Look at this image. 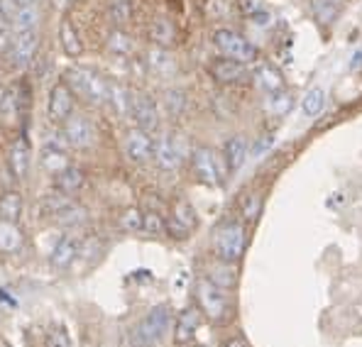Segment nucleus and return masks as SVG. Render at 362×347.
Returning <instances> with one entry per match:
<instances>
[{
	"instance_id": "28",
	"label": "nucleus",
	"mask_w": 362,
	"mask_h": 347,
	"mask_svg": "<svg viewBox=\"0 0 362 347\" xmlns=\"http://www.w3.org/2000/svg\"><path fill=\"white\" fill-rule=\"evenodd\" d=\"M40 164H42V169H45L47 174H52V176L62 174L66 167H71V162H69V154L64 152V149H54V147L42 149Z\"/></svg>"
},
{
	"instance_id": "11",
	"label": "nucleus",
	"mask_w": 362,
	"mask_h": 347,
	"mask_svg": "<svg viewBox=\"0 0 362 347\" xmlns=\"http://www.w3.org/2000/svg\"><path fill=\"white\" fill-rule=\"evenodd\" d=\"M37 52H40V32H20V35L13 37L8 49V61L13 69H25L35 61Z\"/></svg>"
},
{
	"instance_id": "4",
	"label": "nucleus",
	"mask_w": 362,
	"mask_h": 347,
	"mask_svg": "<svg viewBox=\"0 0 362 347\" xmlns=\"http://www.w3.org/2000/svg\"><path fill=\"white\" fill-rule=\"evenodd\" d=\"M213 45L216 49L221 52V57H228V59H238L243 64H255L259 57V49L252 45L240 32L230 30V28H221L213 32Z\"/></svg>"
},
{
	"instance_id": "14",
	"label": "nucleus",
	"mask_w": 362,
	"mask_h": 347,
	"mask_svg": "<svg viewBox=\"0 0 362 347\" xmlns=\"http://www.w3.org/2000/svg\"><path fill=\"white\" fill-rule=\"evenodd\" d=\"M64 135L74 149H88L95 145V127L86 115L74 113L69 120H64Z\"/></svg>"
},
{
	"instance_id": "17",
	"label": "nucleus",
	"mask_w": 362,
	"mask_h": 347,
	"mask_svg": "<svg viewBox=\"0 0 362 347\" xmlns=\"http://www.w3.org/2000/svg\"><path fill=\"white\" fill-rule=\"evenodd\" d=\"M78 252H81V240L66 235V237H59L54 242L49 252V261L54 269H69L78 259Z\"/></svg>"
},
{
	"instance_id": "47",
	"label": "nucleus",
	"mask_w": 362,
	"mask_h": 347,
	"mask_svg": "<svg viewBox=\"0 0 362 347\" xmlns=\"http://www.w3.org/2000/svg\"><path fill=\"white\" fill-rule=\"evenodd\" d=\"M360 64H362V54H355L353 57V69H360Z\"/></svg>"
},
{
	"instance_id": "23",
	"label": "nucleus",
	"mask_w": 362,
	"mask_h": 347,
	"mask_svg": "<svg viewBox=\"0 0 362 347\" xmlns=\"http://www.w3.org/2000/svg\"><path fill=\"white\" fill-rule=\"evenodd\" d=\"M59 45H62L64 54L71 57V59H78L83 54L81 35H78V30L74 28V23L69 18H64L62 25H59Z\"/></svg>"
},
{
	"instance_id": "44",
	"label": "nucleus",
	"mask_w": 362,
	"mask_h": 347,
	"mask_svg": "<svg viewBox=\"0 0 362 347\" xmlns=\"http://www.w3.org/2000/svg\"><path fill=\"white\" fill-rule=\"evenodd\" d=\"M262 142H257V147L252 149V157H262V152H267V149L274 145V137L272 135H264V137H259Z\"/></svg>"
},
{
	"instance_id": "9",
	"label": "nucleus",
	"mask_w": 362,
	"mask_h": 347,
	"mask_svg": "<svg viewBox=\"0 0 362 347\" xmlns=\"http://www.w3.org/2000/svg\"><path fill=\"white\" fill-rule=\"evenodd\" d=\"M130 117L135 120V125L145 132H157L159 130V108L157 100L152 98L145 90H132V108H130Z\"/></svg>"
},
{
	"instance_id": "39",
	"label": "nucleus",
	"mask_w": 362,
	"mask_h": 347,
	"mask_svg": "<svg viewBox=\"0 0 362 347\" xmlns=\"http://www.w3.org/2000/svg\"><path fill=\"white\" fill-rule=\"evenodd\" d=\"M120 228L127 233H142V228H145V213L140 208H127L120 216Z\"/></svg>"
},
{
	"instance_id": "6",
	"label": "nucleus",
	"mask_w": 362,
	"mask_h": 347,
	"mask_svg": "<svg viewBox=\"0 0 362 347\" xmlns=\"http://www.w3.org/2000/svg\"><path fill=\"white\" fill-rule=\"evenodd\" d=\"M191 169H194V176L204 186L223 184V159L211 147L196 145L191 149Z\"/></svg>"
},
{
	"instance_id": "18",
	"label": "nucleus",
	"mask_w": 362,
	"mask_h": 347,
	"mask_svg": "<svg viewBox=\"0 0 362 347\" xmlns=\"http://www.w3.org/2000/svg\"><path fill=\"white\" fill-rule=\"evenodd\" d=\"M252 83L267 95L284 90V76H281L279 69L272 66V64H259V66L255 69V71H252Z\"/></svg>"
},
{
	"instance_id": "12",
	"label": "nucleus",
	"mask_w": 362,
	"mask_h": 347,
	"mask_svg": "<svg viewBox=\"0 0 362 347\" xmlns=\"http://www.w3.org/2000/svg\"><path fill=\"white\" fill-rule=\"evenodd\" d=\"M74 98L76 93L71 90L66 81H57L49 90V100H47V113H49L52 122H64L74 115Z\"/></svg>"
},
{
	"instance_id": "40",
	"label": "nucleus",
	"mask_w": 362,
	"mask_h": 347,
	"mask_svg": "<svg viewBox=\"0 0 362 347\" xmlns=\"http://www.w3.org/2000/svg\"><path fill=\"white\" fill-rule=\"evenodd\" d=\"M142 233L147 235H164L167 233V218H162V213L157 211H147L145 213V228Z\"/></svg>"
},
{
	"instance_id": "45",
	"label": "nucleus",
	"mask_w": 362,
	"mask_h": 347,
	"mask_svg": "<svg viewBox=\"0 0 362 347\" xmlns=\"http://www.w3.org/2000/svg\"><path fill=\"white\" fill-rule=\"evenodd\" d=\"M15 8H23V5H32V3H40V0H13Z\"/></svg>"
},
{
	"instance_id": "33",
	"label": "nucleus",
	"mask_w": 362,
	"mask_h": 347,
	"mask_svg": "<svg viewBox=\"0 0 362 347\" xmlns=\"http://www.w3.org/2000/svg\"><path fill=\"white\" fill-rule=\"evenodd\" d=\"M132 15H135L132 0H108V18L115 28H125V25H130Z\"/></svg>"
},
{
	"instance_id": "25",
	"label": "nucleus",
	"mask_w": 362,
	"mask_h": 347,
	"mask_svg": "<svg viewBox=\"0 0 362 347\" xmlns=\"http://www.w3.org/2000/svg\"><path fill=\"white\" fill-rule=\"evenodd\" d=\"M83 186H86V172L78 167H66L62 174H57V179H54V189H59L69 196L78 194Z\"/></svg>"
},
{
	"instance_id": "49",
	"label": "nucleus",
	"mask_w": 362,
	"mask_h": 347,
	"mask_svg": "<svg viewBox=\"0 0 362 347\" xmlns=\"http://www.w3.org/2000/svg\"><path fill=\"white\" fill-rule=\"evenodd\" d=\"M196 347H206V345H196Z\"/></svg>"
},
{
	"instance_id": "34",
	"label": "nucleus",
	"mask_w": 362,
	"mask_h": 347,
	"mask_svg": "<svg viewBox=\"0 0 362 347\" xmlns=\"http://www.w3.org/2000/svg\"><path fill=\"white\" fill-rule=\"evenodd\" d=\"M162 103H164V110H167V115L172 117H181L186 110V105H189V98H186V93L181 88H167L162 95Z\"/></svg>"
},
{
	"instance_id": "22",
	"label": "nucleus",
	"mask_w": 362,
	"mask_h": 347,
	"mask_svg": "<svg viewBox=\"0 0 362 347\" xmlns=\"http://www.w3.org/2000/svg\"><path fill=\"white\" fill-rule=\"evenodd\" d=\"M150 40L154 47H164L169 49L172 45H177V28L169 18H154L150 23Z\"/></svg>"
},
{
	"instance_id": "13",
	"label": "nucleus",
	"mask_w": 362,
	"mask_h": 347,
	"mask_svg": "<svg viewBox=\"0 0 362 347\" xmlns=\"http://www.w3.org/2000/svg\"><path fill=\"white\" fill-rule=\"evenodd\" d=\"M154 145L157 140L152 137V132H145L140 127L130 130L125 135V154L132 164H147L154 159Z\"/></svg>"
},
{
	"instance_id": "43",
	"label": "nucleus",
	"mask_w": 362,
	"mask_h": 347,
	"mask_svg": "<svg viewBox=\"0 0 362 347\" xmlns=\"http://www.w3.org/2000/svg\"><path fill=\"white\" fill-rule=\"evenodd\" d=\"M45 347H71V340H69V335L64 333L62 328H57V330H52V333L47 335Z\"/></svg>"
},
{
	"instance_id": "37",
	"label": "nucleus",
	"mask_w": 362,
	"mask_h": 347,
	"mask_svg": "<svg viewBox=\"0 0 362 347\" xmlns=\"http://www.w3.org/2000/svg\"><path fill=\"white\" fill-rule=\"evenodd\" d=\"M338 8L340 5L331 3V0H311V13L318 25H331L338 18Z\"/></svg>"
},
{
	"instance_id": "27",
	"label": "nucleus",
	"mask_w": 362,
	"mask_h": 347,
	"mask_svg": "<svg viewBox=\"0 0 362 347\" xmlns=\"http://www.w3.org/2000/svg\"><path fill=\"white\" fill-rule=\"evenodd\" d=\"M23 194L20 191H5L0 196V220H10V223H18L23 218Z\"/></svg>"
},
{
	"instance_id": "8",
	"label": "nucleus",
	"mask_w": 362,
	"mask_h": 347,
	"mask_svg": "<svg viewBox=\"0 0 362 347\" xmlns=\"http://www.w3.org/2000/svg\"><path fill=\"white\" fill-rule=\"evenodd\" d=\"M184 140L177 132H167L157 140L154 145V162L162 172H177V169L184 164Z\"/></svg>"
},
{
	"instance_id": "41",
	"label": "nucleus",
	"mask_w": 362,
	"mask_h": 347,
	"mask_svg": "<svg viewBox=\"0 0 362 347\" xmlns=\"http://www.w3.org/2000/svg\"><path fill=\"white\" fill-rule=\"evenodd\" d=\"M291 105H294V98H291V93H286V90H279V93H272V100H269V110L274 115H284L291 110Z\"/></svg>"
},
{
	"instance_id": "30",
	"label": "nucleus",
	"mask_w": 362,
	"mask_h": 347,
	"mask_svg": "<svg viewBox=\"0 0 362 347\" xmlns=\"http://www.w3.org/2000/svg\"><path fill=\"white\" fill-rule=\"evenodd\" d=\"M52 220H54L57 225H62V228H78V225H83V223L88 220V211L81 206V203L71 201L66 208H64V211L57 213Z\"/></svg>"
},
{
	"instance_id": "21",
	"label": "nucleus",
	"mask_w": 362,
	"mask_h": 347,
	"mask_svg": "<svg viewBox=\"0 0 362 347\" xmlns=\"http://www.w3.org/2000/svg\"><path fill=\"white\" fill-rule=\"evenodd\" d=\"M199 325H201V308L191 306V308H186V311H181V316L177 320V328H174V340H177L179 345L194 340Z\"/></svg>"
},
{
	"instance_id": "3",
	"label": "nucleus",
	"mask_w": 362,
	"mask_h": 347,
	"mask_svg": "<svg viewBox=\"0 0 362 347\" xmlns=\"http://www.w3.org/2000/svg\"><path fill=\"white\" fill-rule=\"evenodd\" d=\"M169 325H172V311L169 306H154L145 318L137 323L132 330V347H154L159 340L167 335Z\"/></svg>"
},
{
	"instance_id": "26",
	"label": "nucleus",
	"mask_w": 362,
	"mask_h": 347,
	"mask_svg": "<svg viewBox=\"0 0 362 347\" xmlns=\"http://www.w3.org/2000/svg\"><path fill=\"white\" fill-rule=\"evenodd\" d=\"M23 230H20L15 223L10 220H0V252L5 254H15L23 249Z\"/></svg>"
},
{
	"instance_id": "29",
	"label": "nucleus",
	"mask_w": 362,
	"mask_h": 347,
	"mask_svg": "<svg viewBox=\"0 0 362 347\" xmlns=\"http://www.w3.org/2000/svg\"><path fill=\"white\" fill-rule=\"evenodd\" d=\"M147 69L157 76H167V73H174V57L169 54V49L164 47H152L147 52Z\"/></svg>"
},
{
	"instance_id": "32",
	"label": "nucleus",
	"mask_w": 362,
	"mask_h": 347,
	"mask_svg": "<svg viewBox=\"0 0 362 347\" xmlns=\"http://www.w3.org/2000/svg\"><path fill=\"white\" fill-rule=\"evenodd\" d=\"M105 47H108L110 54H118V57H130L135 52V42H132V37L122 28H115L110 32L108 40H105Z\"/></svg>"
},
{
	"instance_id": "38",
	"label": "nucleus",
	"mask_w": 362,
	"mask_h": 347,
	"mask_svg": "<svg viewBox=\"0 0 362 347\" xmlns=\"http://www.w3.org/2000/svg\"><path fill=\"white\" fill-rule=\"evenodd\" d=\"M259 211H262V196L259 194H247L243 196L240 201V213L245 218V223H255L259 218Z\"/></svg>"
},
{
	"instance_id": "24",
	"label": "nucleus",
	"mask_w": 362,
	"mask_h": 347,
	"mask_svg": "<svg viewBox=\"0 0 362 347\" xmlns=\"http://www.w3.org/2000/svg\"><path fill=\"white\" fill-rule=\"evenodd\" d=\"M209 279L213 281L216 286H221V289H233V286L238 284V269L233 261H213V264L209 266Z\"/></svg>"
},
{
	"instance_id": "48",
	"label": "nucleus",
	"mask_w": 362,
	"mask_h": 347,
	"mask_svg": "<svg viewBox=\"0 0 362 347\" xmlns=\"http://www.w3.org/2000/svg\"><path fill=\"white\" fill-rule=\"evenodd\" d=\"M331 3H335V5H340V3H343V0H331Z\"/></svg>"
},
{
	"instance_id": "2",
	"label": "nucleus",
	"mask_w": 362,
	"mask_h": 347,
	"mask_svg": "<svg viewBox=\"0 0 362 347\" xmlns=\"http://www.w3.org/2000/svg\"><path fill=\"white\" fill-rule=\"evenodd\" d=\"M245 247H247V233L240 220L221 223L213 233V252L218 259L238 264L245 254Z\"/></svg>"
},
{
	"instance_id": "1",
	"label": "nucleus",
	"mask_w": 362,
	"mask_h": 347,
	"mask_svg": "<svg viewBox=\"0 0 362 347\" xmlns=\"http://www.w3.org/2000/svg\"><path fill=\"white\" fill-rule=\"evenodd\" d=\"M64 81L71 86V90L76 95H81L83 100H88L90 105H103L108 103V90H110V81H105L98 71L88 66H71L66 71V78Z\"/></svg>"
},
{
	"instance_id": "46",
	"label": "nucleus",
	"mask_w": 362,
	"mask_h": 347,
	"mask_svg": "<svg viewBox=\"0 0 362 347\" xmlns=\"http://www.w3.org/2000/svg\"><path fill=\"white\" fill-rule=\"evenodd\" d=\"M226 347H247V345H245V340H240V338H235V340H230V343H228Z\"/></svg>"
},
{
	"instance_id": "10",
	"label": "nucleus",
	"mask_w": 362,
	"mask_h": 347,
	"mask_svg": "<svg viewBox=\"0 0 362 347\" xmlns=\"http://www.w3.org/2000/svg\"><path fill=\"white\" fill-rule=\"evenodd\" d=\"M199 225V216H196L194 206L186 199L174 201L172 213L167 218V235H172L174 240H186Z\"/></svg>"
},
{
	"instance_id": "16",
	"label": "nucleus",
	"mask_w": 362,
	"mask_h": 347,
	"mask_svg": "<svg viewBox=\"0 0 362 347\" xmlns=\"http://www.w3.org/2000/svg\"><path fill=\"white\" fill-rule=\"evenodd\" d=\"M247 159H250V145L245 137L233 135L230 140H226V145H223V164H226L228 174H238Z\"/></svg>"
},
{
	"instance_id": "20",
	"label": "nucleus",
	"mask_w": 362,
	"mask_h": 347,
	"mask_svg": "<svg viewBox=\"0 0 362 347\" xmlns=\"http://www.w3.org/2000/svg\"><path fill=\"white\" fill-rule=\"evenodd\" d=\"M8 164H10V172H13L15 179H25L30 174V164H32V149H30V142L25 137H20L13 147H10V157H8Z\"/></svg>"
},
{
	"instance_id": "31",
	"label": "nucleus",
	"mask_w": 362,
	"mask_h": 347,
	"mask_svg": "<svg viewBox=\"0 0 362 347\" xmlns=\"http://www.w3.org/2000/svg\"><path fill=\"white\" fill-rule=\"evenodd\" d=\"M108 103L113 105V110L122 117L130 115V108H132V90L122 83H110V90H108Z\"/></svg>"
},
{
	"instance_id": "42",
	"label": "nucleus",
	"mask_w": 362,
	"mask_h": 347,
	"mask_svg": "<svg viewBox=\"0 0 362 347\" xmlns=\"http://www.w3.org/2000/svg\"><path fill=\"white\" fill-rule=\"evenodd\" d=\"M264 8H267V0H238V10H240V15L245 18H257V15L264 13Z\"/></svg>"
},
{
	"instance_id": "15",
	"label": "nucleus",
	"mask_w": 362,
	"mask_h": 347,
	"mask_svg": "<svg viewBox=\"0 0 362 347\" xmlns=\"http://www.w3.org/2000/svg\"><path fill=\"white\" fill-rule=\"evenodd\" d=\"M25 105H28V86L25 83H13V86H8L0 93V117L8 125L18 122Z\"/></svg>"
},
{
	"instance_id": "7",
	"label": "nucleus",
	"mask_w": 362,
	"mask_h": 347,
	"mask_svg": "<svg viewBox=\"0 0 362 347\" xmlns=\"http://www.w3.org/2000/svg\"><path fill=\"white\" fill-rule=\"evenodd\" d=\"M209 73L216 83L221 86H243V83L252 81V71H250V64H243L238 59L218 57L209 64Z\"/></svg>"
},
{
	"instance_id": "35",
	"label": "nucleus",
	"mask_w": 362,
	"mask_h": 347,
	"mask_svg": "<svg viewBox=\"0 0 362 347\" xmlns=\"http://www.w3.org/2000/svg\"><path fill=\"white\" fill-rule=\"evenodd\" d=\"M326 90L323 88H311L303 93V100H301V108L303 113L308 117H316L318 113H323V108H326Z\"/></svg>"
},
{
	"instance_id": "5",
	"label": "nucleus",
	"mask_w": 362,
	"mask_h": 347,
	"mask_svg": "<svg viewBox=\"0 0 362 347\" xmlns=\"http://www.w3.org/2000/svg\"><path fill=\"white\" fill-rule=\"evenodd\" d=\"M196 301H199V308L206 318L213 320V323H221V320L228 318V296L226 289L216 286L209 276L196 281Z\"/></svg>"
},
{
	"instance_id": "19",
	"label": "nucleus",
	"mask_w": 362,
	"mask_h": 347,
	"mask_svg": "<svg viewBox=\"0 0 362 347\" xmlns=\"http://www.w3.org/2000/svg\"><path fill=\"white\" fill-rule=\"evenodd\" d=\"M42 18H45V10H42L40 3L32 5H23V8H15L13 13V32L20 35V32H32L40 28Z\"/></svg>"
},
{
	"instance_id": "36",
	"label": "nucleus",
	"mask_w": 362,
	"mask_h": 347,
	"mask_svg": "<svg viewBox=\"0 0 362 347\" xmlns=\"http://www.w3.org/2000/svg\"><path fill=\"white\" fill-rule=\"evenodd\" d=\"M69 203H71V196L64 194L59 189H54L52 194H47L45 199H42V213H45L47 218H54L57 213L69 206Z\"/></svg>"
}]
</instances>
